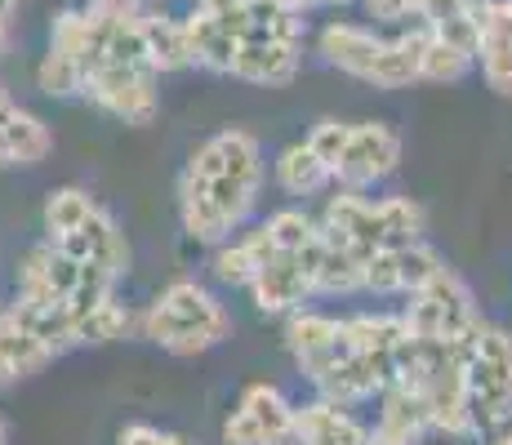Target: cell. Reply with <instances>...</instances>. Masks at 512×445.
<instances>
[{
	"label": "cell",
	"instance_id": "24",
	"mask_svg": "<svg viewBox=\"0 0 512 445\" xmlns=\"http://www.w3.org/2000/svg\"><path fill=\"white\" fill-rule=\"evenodd\" d=\"M130 330H134V316L125 303H116V294H112V299L94 303L85 316H76L72 339H76V348H103V343L125 339Z\"/></svg>",
	"mask_w": 512,
	"mask_h": 445
},
{
	"label": "cell",
	"instance_id": "1",
	"mask_svg": "<svg viewBox=\"0 0 512 445\" xmlns=\"http://www.w3.org/2000/svg\"><path fill=\"white\" fill-rule=\"evenodd\" d=\"M401 334H406V321L388 312L326 316L294 308L285 321V348L326 401L361 405L388 388Z\"/></svg>",
	"mask_w": 512,
	"mask_h": 445
},
{
	"label": "cell",
	"instance_id": "6",
	"mask_svg": "<svg viewBox=\"0 0 512 445\" xmlns=\"http://www.w3.org/2000/svg\"><path fill=\"white\" fill-rule=\"evenodd\" d=\"M45 241L58 245L67 259L103 267L112 276H125L130 267V245L116 219L94 201L85 187H58L45 201Z\"/></svg>",
	"mask_w": 512,
	"mask_h": 445
},
{
	"label": "cell",
	"instance_id": "8",
	"mask_svg": "<svg viewBox=\"0 0 512 445\" xmlns=\"http://www.w3.org/2000/svg\"><path fill=\"white\" fill-rule=\"evenodd\" d=\"M419 23L406 36H374L357 23H330L321 32V58L374 89H406L419 81Z\"/></svg>",
	"mask_w": 512,
	"mask_h": 445
},
{
	"label": "cell",
	"instance_id": "12",
	"mask_svg": "<svg viewBox=\"0 0 512 445\" xmlns=\"http://www.w3.org/2000/svg\"><path fill=\"white\" fill-rule=\"evenodd\" d=\"M397 165H401V134L383 121H361L348 125V134H343V147L334 156V183L366 192V187L383 183Z\"/></svg>",
	"mask_w": 512,
	"mask_h": 445
},
{
	"label": "cell",
	"instance_id": "10",
	"mask_svg": "<svg viewBox=\"0 0 512 445\" xmlns=\"http://www.w3.org/2000/svg\"><path fill=\"white\" fill-rule=\"evenodd\" d=\"M464 392L477 432L512 423V334L481 321L464 348Z\"/></svg>",
	"mask_w": 512,
	"mask_h": 445
},
{
	"label": "cell",
	"instance_id": "22",
	"mask_svg": "<svg viewBox=\"0 0 512 445\" xmlns=\"http://www.w3.org/2000/svg\"><path fill=\"white\" fill-rule=\"evenodd\" d=\"M0 134H5V152H9V165H41L49 152H54V134H49V125L41 116L23 112V107H14V112L0 121Z\"/></svg>",
	"mask_w": 512,
	"mask_h": 445
},
{
	"label": "cell",
	"instance_id": "28",
	"mask_svg": "<svg viewBox=\"0 0 512 445\" xmlns=\"http://www.w3.org/2000/svg\"><path fill=\"white\" fill-rule=\"evenodd\" d=\"M272 5L290 9V14H308V9H330V5H352V0H272Z\"/></svg>",
	"mask_w": 512,
	"mask_h": 445
},
{
	"label": "cell",
	"instance_id": "32",
	"mask_svg": "<svg viewBox=\"0 0 512 445\" xmlns=\"http://www.w3.org/2000/svg\"><path fill=\"white\" fill-rule=\"evenodd\" d=\"M14 5H18V0H0V14L9 18V14H14Z\"/></svg>",
	"mask_w": 512,
	"mask_h": 445
},
{
	"label": "cell",
	"instance_id": "3",
	"mask_svg": "<svg viewBox=\"0 0 512 445\" xmlns=\"http://www.w3.org/2000/svg\"><path fill=\"white\" fill-rule=\"evenodd\" d=\"M263 187V147L250 130H223L192 152L179 178L183 232L196 245H219L250 219Z\"/></svg>",
	"mask_w": 512,
	"mask_h": 445
},
{
	"label": "cell",
	"instance_id": "11",
	"mask_svg": "<svg viewBox=\"0 0 512 445\" xmlns=\"http://www.w3.org/2000/svg\"><path fill=\"white\" fill-rule=\"evenodd\" d=\"M406 299L410 303L401 312V321H406V334H415V339L459 343L481 325L477 299H472V290L464 285V276L450 272V267H441L432 281H423Z\"/></svg>",
	"mask_w": 512,
	"mask_h": 445
},
{
	"label": "cell",
	"instance_id": "5",
	"mask_svg": "<svg viewBox=\"0 0 512 445\" xmlns=\"http://www.w3.org/2000/svg\"><path fill=\"white\" fill-rule=\"evenodd\" d=\"M326 232V241H334L339 250H348L357 263H366L370 254L392 250V245H406L423 236V210L406 196H383V201H370V196L343 187L339 196H330L326 219L317 223Z\"/></svg>",
	"mask_w": 512,
	"mask_h": 445
},
{
	"label": "cell",
	"instance_id": "25",
	"mask_svg": "<svg viewBox=\"0 0 512 445\" xmlns=\"http://www.w3.org/2000/svg\"><path fill=\"white\" fill-rule=\"evenodd\" d=\"M361 5H366V14L374 18V23H410V18H415L419 23V14L423 9H428V0H361Z\"/></svg>",
	"mask_w": 512,
	"mask_h": 445
},
{
	"label": "cell",
	"instance_id": "20",
	"mask_svg": "<svg viewBox=\"0 0 512 445\" xmlns=\"http://www.w3.org/2000/svg\"><path fill=\"white\" fill-rule=\"evenodd\" d=\"M139 32H143V49H147V63L156 72H183L192 67V45H187V27L183 18L170 14H143L139 18Z\"/></svg>",
	"mask_w": 512,
	"mask_h": 445
},
{
	"label": "cell",
	"instance_id": "29",
	"mask_svg": "<svg viewBox=\"0 0 512 445\" xmlns=\"http://www.w3.org/2000/svg\"><path fill=\"white\" fill-rule=\"evenodd\" d=\"M14 107H18V103H14V98H9V94H5V85H0V121H5V116L14 112Z\"/></svg>",
	"mask_w": 512,
	"mask_h": 445
},
{
	"label": "cell",
	"instance_id": "23",
	"mask_svg": "<svg viewBox=\"0 0 512 445\" xmlns=\"http://www.w3.org/2000/svg\"><path fill=\"white\" fill-rule=\"evenodd\" d=\"M277 183H281V192H290V196H317L334 183V174H330V165L308 147V138H303V143L285 147V152L277 156Z\"/></svg>",
	"mask_w": 512,
	"mask_h": 445
},
{
	"label": "cell",
	"instance_id": "35",
	"mask_svg": "<svg viewBox=\"0 0 512 445\" xmlns=\"http://www.w3.org/2000/svg\"><path fill=\"white\" fill-rule=\"evenodd\" d=\"M366 445H370V441H366Z\"/></svg>",
	"mask_w": 512,
	"mask_h": 445
},
{
	"label": "cell",
	"instance_id": "9",
	"mask_svg": "<svg viewBox=\"0 0 512 445\" xmlns=\"http://www.w3.org/2000/svg\"><path fill=\"white\" fill-rule=\"evenodd\" d=\"M241 245L254 259V276L245 290L254 294L259 312L290 316L294 308H303V299L317 294L312 272H317V254H321V227L303 245H272L268 236H263V227H254V232L241 236Z\"/></svg>",
	"mask_w": 512,
	"mask_h": 445
},
{
	"label": "cell",
	"instance_id": "27",
	"mask_svg": "<svg viewBox=\"0 0 512 445\" xmlns=\"http://www.w3.org/2000/svg\"><path fill=\"white\" fill-rule=\"evenodd\" d=\"M85 14H94V18H143L147 0H90Z\"/></svg>",
	"mask_w": 512,
	"mask_h": 445
},
{
	"label": "cell",
	"instance_id": "16",
	"mask_svg": "<svg viewBox=\"0 0 512 445\" xmlns=\"http://www.w3.org/2000/svg\"><path fill=\"white\" fill-rule=\"evenodd\" d=\"M477 63L499 98H512V0H472Z\"/></svg>",
	"mask_w": 512,
	"mask_h": 445
},
{
	"label": "cell",
	"instance_id": "34",
	"mask_svg": "<svg viewBox=\"0 0 512 445\" xmlns=\"http://www.w3.org/2000/svg\"><path fill=\"white\" fill-rule=\"evenodd\" d=\"M0 312H5V303H0Z\"/></svg>",
	"mask_w": 512,
	"mask_h": 445
},
{
	"label": "cell",
	"instance_id": "19",
	"mask_svg": "<svg viewBox=\"0 0 512 445\" xmlns=\"http://www.w3.org/2000/svg\"><path fill=\"white\" fill-rule=\"evenodd\" d=\"M58 352L49 348L41 334H32L14 312H0V388H14V383L41 374L45 365H54Z\"/></svg>",
	"mask_w": 512,
	"mask_h": 445
},
{
	"label": "cell",
	"instance_id": "17",
	"mask_svg": "<svg viewBox=\"0 0 512 445\" xmlns=\"http://www.w3.org/2000/svg\"><path fill=\"white\" fill-rule=\"evenodd\" d=\"M428 432V410L419 392L406 383H388L379 392V423L370 428V445H419Z\"/></svg>",
	"mask_w": 512,
	"mask_h": 445
},
{
	"label": "cell",
	"instance_id": "15",
	"mask_svg": "<svg viewBox=\"0 0 512 445\" xmlns=\"http://www.w3.org/2000/svg\"><path fill=\"white\" fill-rule=\"evenodd\" d=\"M437 254L428 250L423 241H406V245H392V250H379L361 263V290L370 294H415L423 281L441 272Z\"/></svg>",
	"mask_w": 512,
	"mask_h": 445
},
{
	"label": "cell",
	"instance_id": "21",
	"mask_svg": "<svg viewBox=\"0 0 512 445\" xmlns=\"http://www.w3.org/2000/svg\"><path fill=\"white\" fill-rule=\"evenodd\" d=\"M423 41H419V81H437V85H455L464 81L472 72V63H477V54H472L468 45H455L446 41V36L428 32V27H419Z\"/></svg>",
	"mask_w": 512,
	"mask_h": 445
},
{
	"label": "cell",
	"instance_id": "31",
	"mask_svg": "<svg viewBox=\"0 0 512 445\" xmlns=\"http://www.w3.org/2000/svg\"><path fill=\"white\" fill-rule=\"evenodd\" d=\"M5 45H9V18L0 14V49H5Z\"/></svg>",
	"mask_w": 512,
	"mask_h": 445
},
{
	"label": "cell",
	"instance_id": "2",
	"mask_svg": "<svg viewBox=\"0 0 512 445\" xmlns=\"http://www.w3.org/2000/svg\"><path fill=\"white\" fill-rule=\"evenodd\" d=\"M183 27L196 67L250 85H290L299 76L303 18L272 0H196Z\"/></svg>",
	"mask_w": 512,
	"mask_h": 445
},
{
	"label": "cell",
	"instance_id": "13",
	"mask_svg": "<svg viewBox=\"0 0 512 445\" xmlns=\"http://www.w3.org/2000/svg\"><path fill=\"white\" fill-rule=\"evenodd\" d=\"M223 445H294V405L272 383H250L223 423Z\"/></svg>",
	"mask_w": 512,
	"mask_h": 445
},
{
	"label": "cell",
	"instance_id": "4",
	"mask_svg": "<svg viewBox=\"0 0 512 445\" xmlns=\"http://www.w3.org/2000/svg\"><path fill=\"white\" fill-rule=\"evenodd\" d=\"M161 72L147 63L139 18L85 14V81L81 94L125 125H152L161 112Z\"/></svg>",
	"mask_w": 512,
	"mask_h": 445
},
{
	"label": "cell",
	"instance_id": "33",
	"mask_svg": "<svg viewBox=\"0 0 512 445\" xmlns=\"http://www.w3.org/2000/svg\"><path fill=\"white\" fill-rule=\"evenodd\" d=\"M0 445H9V423L0 419Z\"/></svg>",
	"mask_w": 512,
	"mask_h": 445
},
{
	"label": "cell",
	"instance_id": "14",
	"mask_svg": "<svg viewBox=\"0 0 512 445\" xmlns=\"http://www.w3.org/2000/svg\"><path fill=\"white\" fill-rule=\"evenodd\" d=\"M81 81H85V14L67 9L49 27V49L41 67H36V85L49 98H72L81 94Z\"/></svg>",
	"mask_w": 512,
	"mask_h": 445
},
{
	"label": "cell",
	"instance_id": "26",
	"mask_svg": "<svg viewBox=\"0 0 512 445\" xmlns=\"http://www.w3.org/2000/svg\"><path fill=\"white\" fill-rule=\"evenodd\" d=\"M116 445H192V441L183 432H165V428H152V423H130Z\"/></svg>",
	"mask_w": 512,
	"mask_h": 445
},
{
	"label": "cell",
	"instance_id": "30",
	"mask_svg": "<svg viewBox=\"0 0 512 445\" xmlns=\"http://www.w3.org/2000/svg\"><path fill=\"white\" fill-rule=\"evenodd\" d=\"M490 445H512V428H508V423H504V428H495V441H490Z\"/></svg>",
	"mask_w": 512,
	"mask_h": 445
},
{
	"label": "cell",
	"instance_id": "18",
	"mask_svg": "<svg viewBox=\"0 0 512 445\" xmlns=\"http://www.w3.org/2000/svg\"><path fill=\"white\" fill-rule=\"evenodd\" d=\"M370 428L348 414V405L334 401H312V405H294V445H366Z\"/></svg>",
	"mask_w": 512,
	"mask_h": 445
},
{
	"label": "cell",
	"instance_id": "7",
	"mask_svg": "<svg viewBox=\"0 0 512 445\" xmlns=\"http://www.w3.org/2000/svg\"><path fill=\"white\" fill-rule=\"evenodd\" d=\"M143 339H152L170 356H201L219 348L232 334V312L214 299L205 285L196 281H174L152 299L143 312Z\"/></svg>",
	"mask_w": 512,
	"mask_h": 445
}]
</instances>
